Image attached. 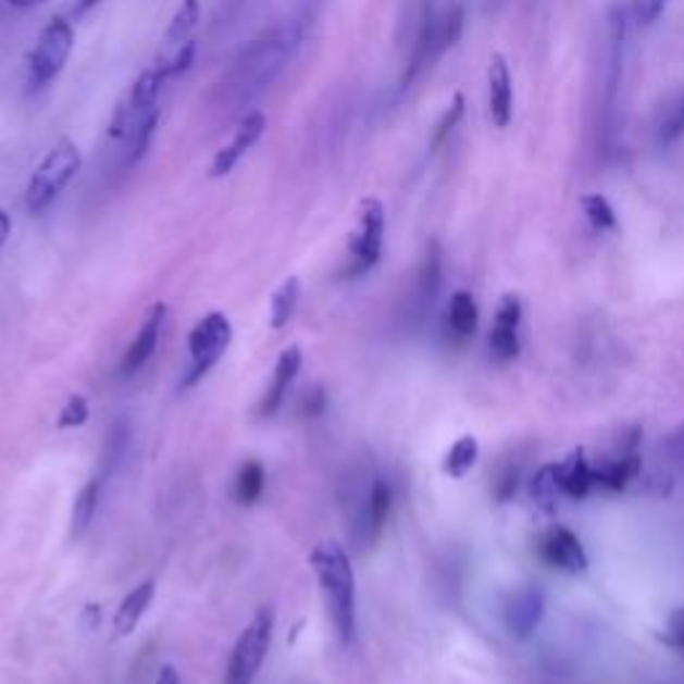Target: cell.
<instances>
[{"instance_id":"obj_1","label":"cell","mask_w":684,"mask_h":684,"mask_svg":"<svg viewBox=\"0 0 684 684\" xmlns=\"http://www.w3.org/2000/svg\"><path fill=\"white\" fill-rule=\"evenodd\" d=\"M308 564L319 577L337 639L340 645H350L356 636V577L348 554L337 543H319L308 557Z\"/></svg>"},{"instance_id":"obj_2","label":"cell","mask_w":684,"mask_h":684,"mask_svg":"<svg viewBox=\"0 0 684 684\" xmlns=\"http://www.w3.org/2000/svg\"><path fill=\"white\" fill-rule=\"evenodd\" d=\"M80 166H84V156H80L78 145H75L73 139L62 137L60 142L51 145V150L43 156V161L38 163L30 183H27L25 190L27 212L35 214V217L43 214L46 209L62 196L64 187L78 177Z\"/></svg>"},{"instance_id":"obj_3","label":"cell","mask_w":684,"mask_h":684,"mask_svg":"<svg viewBox=\"0 0 684 684\" xmlns=\"http://www.w3.org/2000/svg\"><path fill=\"white\" fill-rule=\"evenodd\" d=\"M273 629H276V615L271 607H260L233 645L225 669V684H254L268 652H271Z\"/></svg>"},{"instance_id":"obj_4","label":"cell","mask_w":684,"mask_h":684,"mask_svg":"<svg viewBox=\"0 0 684 684\" xmlns=\"http://www.w3.org/2000/svg\"><path fill=\"white\" fill-rule=\"evenodd\" d=\"M385 241V207L380 198H364L359 203V225L348 238V262L343 278H359L370 273L383 257Z\"/></svg>"},{"instance_id":"obj_5","label":"cell","mask_w":684,"mask_h":684,"mask_svg":"<svg viewBox=\"0 0 684 684\" xmlns=\"http://www.w3.org/2000/svg\"><path fill=\"white\" fill-rule=\"evenodd\" d=\"M75 49V30L73 22H67L64 16H51L49 25L43 27L38 35V43H35L30 64H27V86L33 91L43 89L51 80L60 78V73L67 64L70 54Z\"/></svg>"},{"instance_id":"obj_6","label":"cell","mask_w":684,"mask_h":684,"mask_svg":"<svg viewBox=\"0 0 684 684\" xmlns=\"http://www.w3.org/2000/svg\"><path fill=\"white\" fill-rule=\"evenodd\" d=\"M233 340V324L225 313L214 311L203 315L187 337V353H190V370L179 383V388L187 390L207 377L209 370L225 356L227 345Z\"/></svg>"},{"instance_id":"obj_7","label":"cell","mask_w":684,"mask_h":684,"mask_svg":"<svg viewBox=\"0 0 684 684\" xmlns=\"http://www.w3.org/2000/svg\"><path fill=\"white\" fill-rule=\"evenodd\" d=\"M537 554L554 570L567 572V575H577V572L588 570V557L583 543L577 540V535L572 530L554 524L543 532L540 543H537Z\"/></svg>"},{"instance_id":"obj_8","label":"cell","mask_w":684,"mask_h":684,"mask_svg":"<svg viewBox=\"0 0 684 684\" xmlns=\"http://www.w3.org/2000/svg\"><path fill=\"white\" fill-rule=\"evenodd\" d=\"M265 128H268V119H265V113H262V110H251V113L244 115L231 142L222 145L217 153H214L212 166H209V177L212 179L227 177V174L236 169V163L241 161V158L247 156L257 142H260L262 134H265Z\"/></svg>"},{"instance_id":"obj_9","label":"cell","mask_w":684,"mask_h":684,"mask_svg":"<svg viewBox=\"0 0 684 684\" xmlns=\"http://www.w3.org/2000/svg\"><path fill=\"white\" fill-rule=\"evenodd\" d=\"M546 618V594L540 586L530 583V586L517 588L508 596L506 605V629L513 639H530L537 631V625Z\"/></svg>"},{"instance_id":"obj_10","label":"cell","mask_w":684,"mask_h":684,"mask_svg":"<svg viewBox=\"0 0 684 684\" xmlns=\"http://www.w3.org/2000/svg\"><path fill=\"white\" fill-rule=\"evenodd\" d=\"M519 326H522V300L517 295H502L493 319V329H489V353L498 361L517 359L519 348H522Z\"/></svg>"},{"instance_id":"obj_11","label":"cell","mask_w":684,"mask_h":684,"mask_svg":"<svg viewBox=\"0 0 684 684\" xmlns=\"http://www.w3.org/2000/svg\"><path fill=\"white\" fill-rule=\"evenodd\" d=\"M163 321H166V306H163V302L150 306V311L145 313L142 324H139L137 335H134L132 345H128L124 359H121L119 366L121 377H134V374H139V370L148 364L150 356L156 353L158 340H161Z\"/></svg>"},{"instance_id":"obj_12","label":"cell","mask_w":684,"mask_h":684,"mask_svg":"<svg viewBox=\"0 0 684 684\" xmlns=\"http://www.w3.org/2000/svg\"><path fill=\"white\" fill-rule=\"evenodd\" d=\"M546 468H548V473H551L554 484H557L559 498L583 500V498H588V493L596 487L594 465H592V460L586 458L583 449H575L570 458L559 460V463L546 465Z\"/></svg>"},{"instance_id":"obj_13","label":"cell","mask_w":684,"mask_h":684,"mask_svg":"<svg viewBox=\"0 0 684 684\" xmlns=\"http://www.w3.org/2000/svg\"><path fill=\"white\" fill-rule=\"evenodd\" d=\"M487 104L489 119L498 128H508L513 121V78L506 57L493 54L487 67Z\"/></svg>"},{"instance_id":"obj_14","label":"cell","mask_w":684,"mask_h":684,"mask_svg":"<svg viewBox=\"0 0 684 684\" xmlns=\"http://www.w3.org/2000/svg\"><path fill=\"white\" fill-rule=\"evenodd\" d=\"M300 366H302L300 345H291V348H286L284 353L278 356L276 370H273L271 388H268L265 396H262V405H260L262 418H273V414L278 412L281 405H284V399L289 396L291 383H295V377L300 374Z\"/></svg>"},{"instance_id":"obj_15","label":"cell","mask_w":684,"mask_h":684,"mask_svg":"<svg viewBox=\"0 0 684 684\" xmlns=\"http://www.w3.org/2000/svg\"><path fill=\"white\" fill-rule=\"evenodd\" d=\"M390 502H394V495H390V484L385 478H372L370 484V493H366V502H364V511H361V540L372 543L377 540L380 532H383L385 522H388V513H390Z\"/></svg>"},{"instance_id":"obj_16","label":"cell","mask_w":684,"mask_h":684,"mask_svg":"<svg viewBox=\"0 0 684 684\" xmlns=\"http://www.w3.org/2000/svg\"><path fill=\"white\" fill-rule=\"evenodd\" d=\"M166 73H163L161 64H153V67L142 70L139 73V78L134 80L132 86V94H128V110H132V119L134 124H137L139 119H145L148 113H153V110L158 108V94H161L163 84H166Z\"/></svg>"},{"instance_id":"obj_17","label":"cell","mask_w":684,"mask_h":684,"mask_svg":"<svg viewBox=\"0 0 684 684\" xmlns=\"http://www.w3.org/2000/svg\"><path fill=\"white\" fill-rule=\"evenodd\" d=\"M447 332L455 337V340H468V337L476 335V326H478V306L473 300L471 291L460 289L449 297V306H447Z\"/></svg>"},{"instance_id":"obj_18","label":"cell","mask_w":684,"mask_h":684,"mask_svg":"<svg viewBox=\"0 0 684 684\" xmlns=\"http://www.w3.org/2000/svg\"><path fill=\"white\" fill-rule=\"evenodd\" d=\"M156 596V581H145L134 588L132 594H126V599L121 601L119 612H115V634L119 636H128L134 629H137L139 618L145 615V610L150 607Z\"/></svg>"},{"instance_id":"obj_19","label":"cell","mask_w":684,"mask_h":684,"mask_svg":"<svg viewBox=\"0 0 684 684\" xmlns=\"http://www.w3.org/2000/svg\"><path fill=\"white\" fill-rule=\"evenodd\" d=\"M302 284L297 276L284 278V284L273 291L271 297V326L273 329H284L291 321V315L297 311V302H300Z\"/></svg>"},{"instance_id":"obj_20","label":"cell","mask_w":684,"mask_h":684,"mask_svg":"<svg viewBox=\"0 0 684 684\" xmlns=\"http://www.w3.org/2000/svg\"><path fill=\"white\" fill-rule=\"evenodd\" d=\"M198 22H201V0H179L177 11H174L172 22L166 27V46L177 49L179 43L190 40V33L196 30Z\"/></svg>"},{"instance_id":"obj_21","label":"cell","mask_w":684,"mask_h":684,"mask_svg":"<svg viewBox=\"0 0 684 684\" xmlns=\"http://www.w3.org/2000/svg\"><path fill=\"white\" fill-rule=\"evenodd\" d=\"M262 489H265V468L257 460H247L238 468L236 484H233V498L238 500V506H254L262 498Z\"/></svg>"},{"instance_id":"obj_22","label":"cell","mask_w":684,"mask_h":684,"mask_svg":"<svg viewBox=\"0 0 684 684\" xmlns=\"http://www.w3.org/2000/svg\"><path fill=\"white\" fill-rule=\"evenodd\" d=\"M478 460V442L473 436H460L444 455L442 471L452 478H463Z\"/></svg>"},{"instance_id":"obj_23","label":"cell","mask_w":684,"mask_h":684,"mask_svg":"<svg viewBox=\"0 0 684 684\" xmlns=\"http://www.w3.org/2000/svg\"><path fill=\"white\" fill-rule=\"evenodd\" d=\"M99 498H102V478H91V482H86V487L80 489L78 498L73 502V519H70V522H73L75 537H80L89 530L94 513H97Z\"/></svg>"},{"instance_id":"obj_24","label":"cell","mask_w":684,"mask_h":684,"mask_svg":"<svg viewBox=\"0 0 684 684\" xmlns=\"http://www.w3.org/2000/svg\"><path fill=\"white\" fill-rule=\"evenodd\" d=\"M158 124H161V110H153L145 119H139L137 124L132 126V142H128V153H126V166H137L145 156H148L150 145H153V137L158 132Z\"/></svg>"},{"instance_id":"obj_25","label":"cell","mask_w":684,"mask_h":684,"mask_svg":"<svg viewBox=\"0 0 684 684\" xmlns=\"http://www.w3.org/2000/svg\"><path fill=\"white\" fill-rule=\"evenodd\" d=\"M655 134H658L660 145H671L684 134V89L660 110V119L655 124Z\"/></svg>"},{"instance_id":"obj_26","label":"cell","mask_w":684,"mask_h":684,"mask_svg":"<svg viewBox=\"0 0 684 684\" xmlns=\"http://www.w3.org/2000/svg\"><path fill=\"white\" fill-rule=\"evenodd\" d=\"M581 209L586 214L588 225L596 227V231H615L618 227V214L612 209V203L607 201L599 192H586L581 196Z\"/></svg>"},{"instance_id":"obj_27","label":"cell","mask_w":684,"mask_h":684,"mask_svg":"<svg viewBox=\"0 0 684 684\" xmlns=\"http://www.w3.org/2000/svg\"><path fill=\"white\" fill-rule=\"evenodd\" d=\"M463 115H465V97L460 91H455L452 102L447 104L442 119L436 121L434 134H431V150H438L444 142H447V137L455 132V128H458L460 121H463Z\"/></svg>"},{"instance_id":"obj_28","label":"cell","mask_w":684,"mask_h":684,"mask_svg":"<svg viewBox=\"0 0 684 684\" xmlns=\"http://www.w3.org/2000/svg\"><path fill=\"white\" fill-rule=\"evenodd\" d=\"M196 51H198L196 38H190V40H185V43H179L177 49H174L172 57H161L158 64H161L169 80L183 78L187 70L192 67V62H196Z\"/></svg>"},{"instance_id":"obj_29","label":"cell","mask_w":684,"mask_h":684,"mask_svg":"<svg viewBox=\"0 0 684 684\" xmlns=\"http://www.w3.org/2000/svg\"><path fill=\"white\" fill-rule=\"evenodd\" d=\"M89 420V405H86L84 396H70L67 405L62 407L60 420H57V428L67 431V428H80V425Z\"/></svg>"},{"instance_id":"obj_30","label":"cell","mask_w":684,"mask_h":684,"mask_svg":"<svg viewBox=\"0 0 684 684\" xmlns=\"http://www.w3.org/2000/svg\"><path fill=\"white\" fill-rule=\"evenodd\" d=\"M666 642H669L676 652L684 655V607L669 615V623H666Z\"/></svg>"},{"instance_id":"obj_31","label":"cell","mask_w":684,"mask_h":684,"mask_svg":"<svg viewBox=\"0 0 684 684\" xmlns=\"http://www.w3.org/2000/svg\"><path fill=\"white\" fill-rule=\"evenodd\" d=\"M128 124H132V110H128V102H119L113 110V119H110L108 137H113V139L126 137Z\"/></svg>"},{"instance_id":"obj_32","label":"cell","mask_w":684,"mask_h":684,"mask_svg":"<svg viewBox=\"0 0 684 684\" xmlns=\"http://www.w3.org/2000/svg\"><path fill=\"white\" fill-rule=\"evenodd\" d=\"M669 3H671V0H642V3H639L642 22H647V25H650V22H655L660 14H663L666 5H669Z\"/></svg>"},{"instance_id":"obj_33","label":"cell","mask_w":684,"mask_h":684,"mask_svg":"<svg viewBox=\"0 0 684 684\" xmlns=\"http://www.w3.org/2000/svg\"><path fill=\"white\" fill-rule=\"evenodd\" d=\"M669 455L674 458V463L684 471V425L680 431H676L674 436L669 438Z\"/></svg>"},{"instance_id":"obj_34","label":"cell","mask_w":684,"mask_h":684,"mask_svg":"<svg viewBox=\"0 0 684 684\" xmlns=\"http://www.w3.org/2000/svg\"><path fill=\"white\" fill-rule=\"evenodd\" d=\"M324 407H326V396H324V390H313L311 396H306V412L311 414V418H319L321 412H324Z\"/></svg>"},{"instance_id":"obj_35","label":"cell","mask_w":684,"mask_h":684,"mask_svg":"<svg viewBox=\"0 0 684 684\" xmlns=\"http://www.w3.org/2000/svg\"><path fill=\"white\" fill-rule=\"evenodd\" d=\"M156 684H179L177 669H174L172 663L161 666V671H158V676H156Z\"/></svg>"},{"instance_id":"obj_36","label":"cell","mask_w":684,"mask_h":684,"mask_svg":"<svg viewBox=\"0 0 684 684\" xmlns=\"http://www.w3.org/2000/svg\"><path fill=\"white\" fill-rule=\"evenodd\" d=\"M11 231H14V220H11V214L5 209H0V247L9 241Z\"/></svg>"},{"instance_id":"obj_37","label":"cell","mask_w":684,"mask_h":684,"mask_svg":"<svg viewBox=\"0 0 684 684\" xmlns=\"http://www.w3.org/2000/svg\"><path fill=\"white\" fill-rule=\"evenodd\" d=\"M99 3H104V0H78V3H75V16L89 14V11L97 9Z\"/></svg>"},{"instance_id":"obj_38","label":"cell","mask_w":684,"mask_h":684,"mask_svg":"<svg viewBox=\"0 0 684 684\" xmlns=\"http://www.w3.org/2000/svg\"><path fill=\"white\" fill-rule=\"evenodd\" d=\"M14 9H35V5H43L46 0H9Z\"/></svg>"}]
</instances>
